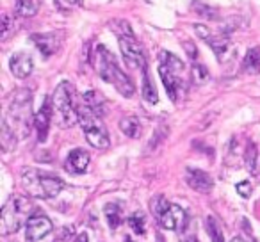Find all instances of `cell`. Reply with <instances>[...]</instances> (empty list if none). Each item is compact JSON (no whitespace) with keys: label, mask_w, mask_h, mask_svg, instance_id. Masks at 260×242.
<instances>
[{"label":"cell","mask_w":260,"mask_h":242,"mask_svg":"<svg viewBox=\"0 0 260 242\" xmlns=\"http://www.w3.org/2000/svg\"><path fill=\"white\" fill-rule=\"evenodd\" d=\"M11 30H13L11 16H9L8 13H4V15H2V32H0V38H2V40H8Z\"/></svg>","instance_id":"83f0119b"},{"label":"cell","mask_w":260,"mask_h":242,"mask_svg":"<svg viewBox=\"0 0 260 242\" xmlns=\"http://www.w3.org/2000/svg\"><path fill=\"white\" fill-rule=\"evenodd\" d=\"M159 75H160V80H162L164 87H166L168 94H170L171 100H177L178 98V93L184 86H182V79L178 73L171 72L170 68H166L164 64H159Z\"/></svg>","instance_id":"5bb4252c"},{"label":"cell","mask_w":260,"mask_h":242,"mask_svg":"<svg viewBox=\"0 0 260 242\" xmlns=\"http://www.w3.org/2000/svg\"><path fill=\"white\" fill-rule=\"evenodd\" d=\"M52 107L59 118V125L62 128H70L79 121V111L73 103V86L70 82H61L54 91Z\"/></svg>","instance_id":"5b68a950"},{"label":"cell","mask_w":260,"mask_h":242,"mask_svg":"<svg viewBox=\"0 0 260 242\" xmlns=\"http://www.w3.org/2000/svg\"><path fill=\"white\" fill-rule=\"evenodd\" d=\"M128 226L134 230V233H138V235H143L145 233V216H143L141 212H136V214H132V216L128 217Z\"/></svg>","instance_id":"4316f807"},{"label":"cell","mask_w":260,"mask_h":242,"mask_svg":"<svg viewBox=\"0 0 260 242\" xmlns=\"http://www.w3.org/2000/svg\"><path fill=\"white\" fill-rule=\"evenodd\" d=\"M192 27H194V32L200 36V40H203L214 50L217 61L223 62L224 55H226V52H228V47H230V40H228L224 34H212L209 27L200 25V23H196V25H192Z\"/></svg>","instance_id":"52a82bcc"},{"label":"cell","mask_w":260,"mask_h":242,"mask_svg":"<svg viewBox=\"0 0 260 242\" xmlns=\"http://www.w3.org/2000/svg\"><path fill=\"white\" fill-rule=\"evenodd\" d=\"M170 205H171V203L168 201L164 196H153L152 201H150V210H152L153 217H155V219H159V217L166 212V209Z\"/></svg>","instance_id":"cb8c5ba5"},{"label":"cell","mask_w":260,"mask_h":242,"mask_svg":"<svg viewBox=\"0 0 260 242\" xmlns=\"http://www.w3.org/2000/svg\"><path fill=\"white\" fill-rule=\"evenodd\" d=\"M104 214L109 223V228L116 230L119 226V223H121V209H119V205L118 203H107L104 209Z\"/></svg>","instance_id":"ffe728a7"},{"label":"cell","mask_w":260,"mask_h":242,"mask_svg":"<svg viewBox=\"0 0 260 242\" xmlns=\"http://www.w3.org/2000/svg\"><path fill=\"white\" fill-rule=\"evenodd\" d=\"M185 182L196 192H210L214 187V180L210 178V175L203 169H196V167L185 169Z\"/></svg>","instance_id":"30bf717a"},{"label":"cell","mask_w":260,"mask_h":242,"mask_svg":"<svg viewBox=\"0 0 260 242\" xmlns=\"http://www.w3.org/2000/svg\"><path fill=\"white\" fill-rule=\"evenodd\" d=\"M159 224L160 228L170 231H178L185 226V221H187V216H185L184 209L178 205H170L166 209V212L159 217Z\"/></svg>","instance_id":"9c48e42d"},{"label":"cell","mask_w":260,"mask_h":242,"mask_svg":"<svg viewBox=\"0 0 260 242\" xmlns=\"http://www.w3.org/2000/svg\"><path fill=\"white\" fill-rule=\"evenodd\" d=\"M237 192L242 196V198H249L251 196V184H249L248 180H244V182H239L237 184Z\"/></svg>","instance_id":"f1b7e54d"},{"label":"cell","mask_w":260,"mask_h":242,"mask_svg":"<svg viewBox=\"0 0 260 242\" xmlns=\"http://www.w3.org/2000/svg\"><path fill=\"white\" fill-rule=\"evenodd\" d=\"M79 123L82 127V132L86 135L87 143L96 150H105L109 148L111 141H109L107 128H105L102 116H98L96 112H93L86 103L79 105Z\"/></svg>","instance_id":"277c9868"},{"label":"cell","mask_w":260,"mask_h":242,"mask_svg":"<svg viewBox=\"0 0 260 242\" xmlns=\"http://www.w3.org/2000/svg\"><path fill=\"white\" fill-rule=\"evenodd\" d=\"M82 103H86L87 107L93 112H96L98 116L105 114V101H104V98H102V94H98L96 91H87V93H84Z\"/></svg>","instance_id":"2e32d148"},{"label":"cell","mask_w":260,"mask_h":242,"mask_svg":"<svg viewBox=\"0 0 260 242\" xmlns=\"http://www.w3.org/2000/svg\"><path fill=\"white\" fill-rule=\"evenodd\" d=\"M182 242H200V240L194 237V235H187L185 238H182Z\"/></svg>","instance_id":"1f68e13d"},{"label":"cell","mask_w":260,"mask_h":242,"mask_svg":"<svg viewBox=\"0 0 260 242\" xmlns=\"http://www.w3.org/2000/svg\"><path fill=\"white\" fill-rule=\"evenodd\" d=\"M41 8V0H16V15L22 18H30Z\"/></svg>","instance_id":"e0dca14e"},{"label":"cell","mask_w":260,"mask_h":242,"mask_svg":"<svg viewBox=\"0 0 260 242\" xmlns=\"http://www.w3.org/2000/svg\"><path fill=\"white\" fill-rule=\"evenodd\" d=\"M256 159H258V150H256L255 143L249 141L244 150V164L249 173H256Z\"/></svg>","instance_id":"7402d4cb"},{"label":"cell","mask_w":260,"mask_h":242,"mask_svg":"<svg viewBox=\"0 0 260 242\" xmlns=\"http://www.w3.org/2000/svg\"><path fill=\"white\" fill-rule=\"evenodd\" d=\"M64 2L72 6H82V0H64Z\"/></svg>","instance_id":"d6a6232c"},{"label":"cell","mask_w":260,"mask_h":242,"mask_svg":"<svg viewBox=\"0 0 260 242\" xmlns=\"http://www.w3.org/2000/svg\"><path fill=\"white\" fill-rule=\"evenodd\" d=\"M32 94L30 91L22 89L13 96L8 114L2 123V146L6 152L16 146L18 139H25L32 127Z\"/></svg>","instance_id":"6da1fadb"},{"label":"cell","mask_w":260,"mask_h":242,"mask_svg":"<svg viewBox=\"0 0 260 242\" xmlns=\"http://www.w3.org/2000/svg\"><path fill=\"white\" fill-rule=\"evenodd\" d=\"M22 187L32 198H55L64 189V180L55 175L43 173L38 169H25L22 173Z\"/></svg>","instance_id":"7a4b0ae2"},{"label":"cell","mask_w":260,"mask_h":242,"mask_svg":"<svg viewBox=\"0 0 260 242\" xmlns=\"http://www.w3.org/2000/svg\"><path fill=\"white\" fill-rule=\"evenodd\" d=\"M207 230H209L210 240L212 242H224V237H223V233H221L219 224H217V221L214 219L212 216L207 217Z\"/></svg>","instance_id":"d4e9b609"},{"label":"cell","mask_w":260,"mask_h":242,"mask_svg":"<svg viewBox=\"0 0 260 242\" xmlns=\"http://www.w3.org/2000/svg\"><path fill=\"white\" fill-rule=\"evenodd\" d=\"M119 128L126 137H138L139 134V119L134 116H125L119 119Z\"/></svg>","instance_id":"44dd1931"},{"label":"cell","mask_w":260,"mask_h":242,"mask_svg":"<svg viewBox=\"0 0 260 242\" xmlns=\"http://www.w3.org/2000/svg\"><path fill=\"white\" fill-rule=\"evenodd\" d=\"M9 68H11V73L16 77V79H27L34 70V61L29 54L20 52V54H15L11 57Z\"/></svg>","instance_id":"7c38bea8"},{"label":"cell","mask_w":260,"mask_h":242,"mask_svg":"<svg viewBox=\"0 0 260 242\" xmlns=\"http://www.w3.org/2000/svg\"><path fill=\"white\" fill-rule=\"evenodd\" d=\"M66 169L72 175H82L86 173L87 166H89V153L82 148H77L70 152L68 159H66Z\"/></svg>","instance_id":"4fadbf2b"},{"label":"cell","mask_w":260,"mask_h":242,"mask_svg":"<svg viewBox=\"0 0 260 242\" xmlns=\"http://www.w3.org/2000/svg\"><path fill=\"white\" fill-rule=\"evenodd\" d=\"M232 242H246V240L242 237H234V238H232Z\"/></svg>","instance_id":"836d02e7"},{"label":"cell","mask_w":260,"mask_h":242,"mask_svg":"<svg viewBox=\"0 0 260 242\" xmlns=\"http://www.w3.org/2000/svg\"><path fill=\"white\" fill-rule=\"evenodd\" d=\"M52 112H54V107H52V101L47 98V100H43V105H41V109L38 111V114L34 116V127H36L38 139H40L41 143H43L48 135Z\"/></svg>","instance_id":"8fae6325"},{"label":"cell","mask_w":260,"mask_h":242,"mask_svg":"<svg viewBox=\"0 0 260 242\" xmlns=\"http://www.w3.org/2000/svg\"><path fill=\"white\" fill-rule=\"evenodd\" d=\"M192 11H194L196 15L202 16V18H207V20H217L219 18L217 9L203 4V2H200V0H192Z\"/></svg>","instance_id":"603a6c76"},{"label":"cell","mask_w":260,"mask_h":242,"mask_svg":"<svg viewBox=\"0 0 260 242\" xmlns=\"http://www.w3.org/2000/svg\"><path fill=\"white\" fill-rule=\"evenodd\" d=\"M32 41H34V45L38 47V50H40L41 54L45 55V57H50V55H54L55 52H57L59 45H61L57 32H50V34H34V36H32Z\"/></svg>","instance_id":"9a60e30c"},{"label":"cell","mask_w":260,"mask_h":242,"mask_svg":"<svg viewBox=\"0 0 260 242\" xmlns=\"http://www.w3.org/2000/svg\"><path fill=\"white\" fill-rule=\"evenodd\" d=\"M75 242H89V235H87V233H80V235H77Z\"/></svg>","instance_id":"4dcf8cb0"},{"label":"cell","mask_w":260,"mask_h":242,"mask_svg":"<svg viewBox=\"0 0 260 242\" xmlns=\"http://www.w3.org/2000/svg\"><path fill=\"white\" fill-rule=\"evenodd\" d=\"M242 70L246 73H258L260 72V48H249L242 61Z\"/></svg>","instance_id":"ac0fdd59"},{"label":"cell","mask_w":260,"mask_h":242,"mask_svg":"<svg viewBox=\"0 0 260 242\" xmlns=\"http://www.w3.org/2000/svg\"><path fill=\"white\" fill-rule=\"evenodd\" d=\"M192 80H194V84H205L207 80L210 79V73H209V70L205 68L203 64H200V62H194L192 64Z\"/></svg>","instance_id":"484cf974"},{"label":"cell","mask_w":260,"mask_h":242,"mask_svg":"<svg viewBox=\"0 0 260 242\" xmlns=\"http://www.w3.org/2000/svg\"><path fill=\"white\" fill-rule=\"evenodd\" d=\"M116 27H112V30H116L119 40V50H121L125 62L132 68H146V59L145 52H143L141 45L138 43L134 32L130 29V25L126 22H116Z\"/></svg>","instance_id":"8992f818"},{"label":"cell","mask_w":260,"mask_h":242,"mask_svg":"<svg viewBox=\"0 0 260 242\" xmlns=\"http://www.w3.org/2000/svg\"><path fill=\"white\" fill-rule=\"evenodd\" d=\"M184 50H187L189 59H191V61H196L198 50H196V47H194V43H192V41H184Z\"/></svg>","instance_id":"f546056e"},{"label":"cell","mask_w":260,"mask_h":242,"mask_svg":"<svg viewBox=\"0 0 260 242\" xmlns=\"http://www.w3.org/2000/svg\"><path fill=\"white\" fill-rule=\"evenodd\" d=\"M54 230V224L43 214H32L25 224V240L27 242H38L47 237Z\"/></svg>","instance_id":"ba28073f"},{"label":"cell","mask_w":260,"mask_h":242,"mask_svg":"<svg viewBox=\"0 0 260 242\" xmlns=\"http://www.w3.org/2000/svg\"><path fill=\"white\" fill-rule=\"evenodd\" d=\"M34 205L30 203L29 198H23V196H11L8 199V203L2 209V219H0V224H2V235H13L27 224L30 217V212H32Z\"/></svg>","instance_id":"3957f363"},{"label":"cell","mask_w":260,"mask_h":242,"mask_svg":"<svg viewBox=\"0 0 260 242\" xmlns=\"http://www.w3.org/2000/svg\"><path fill=\"white\" fill-rule=\"evenodd\" d=\"M143 98H145L148 103H157L159 101V94H157V89L152 82V77L148 73V68H143Z\"/></svg>","instance_id":"d6986e66"}]
</instances>
